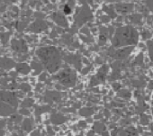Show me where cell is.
Segmentation results:
<instances>
[{
  "mask_svg": "<svg viewBox=\"0 0 153 136\" xmlns=\"http://www.w3.org/2000/svg\"><path fill=\"white\" fill-rule=\"evenodd\" d=\"M33 127V121L32 119H25L23 123H22V128L24 131H26V132H30Z\"/></svg>",
  "mask_w": 153,
  "mask_h": 136,
  "instance_id": "10",
  "label": "cell"
},
{
  "mask_svg": "<svg viewBox=\"0 0 153 136\" xmlns=\"http://www.w3.org/2000/svg\"><path fill=\"white\" fill-rule=\"evenodd\" d=\"M148 49H149V58L153 61V42H148Z\"/></svg>",
  "mask_w": 153,
  "mask_h": 136,
  "instance_id": "15",
  "label": "cell"
},
{
  "mask_svg": "<svg viewBox=\"0 0 153 136\" xmlns=\"http://www.w3.org/2000/svg\"><path fill=\"white\" fill-rule=\"evenodd\" d=\"M54 79L65 88H73L76 83V73L72 69H64L56 74Z\"/></svg>",
  "mask_w": 153,
  "mask_h": 136,
  "instance_id": "3",
  "label": "cell"
},
{
  "mask_svg": "<svg viewBox=\"0 0 153 136\" xmlns=\"http://www.w3.org/2000/svg\"><path fill=\"white\" fill-rule=\"evenodd\" d=\"M5 125H6V122L5 121H0V130H2Z\"/></svg>",
  "mask_w": 153,
  "mask_h": 136,
  "instance_id": "19",
  "label": "cell"
},
{
  "mask_svg": "<svg viewBox=\"0 0 153 136\" xmlns=\"http://www.w3.org/2000/svg\"><path fill=\"white\" fill-rule=\"evenodd\" d=\"M108 70H109V68L107 65H104L100 68L97 71V74L96 75V77H93V79H92V80H96L95 85L105 81V80L106 79L107 74H108Z\"/></svg>",
  "mask_w": 153,
  "mask_h": 136,
  "instance_id": "5",
  "label": "cell"
},
{
  "mask_svg": "<svg viewBox=\"0 0 153 136\" xmlns=\"http://www.w3.org/2000/svg\"><path fill=\"white\" fill-rule=\"evenodd\" d=\"M18 88H19L23 93H28V92L31 91V87H30V85H29V84H26V83H22V84L18 87Z\"/></svg>",
  "mask_w": 153,
  "mask_h": 136,
  "instance_id": "13",
  "label": "cell"
},
{
  "mask_svg": "<svg viewBox=\"0 0 153 136\" xmlns=\"http://www.w3.org/2000/svg\"><path fill=\"white\" fill-rule=\"evenodd\" d=\"M14 112H15V109L13 108L12 106H10L7 103H4V102L0 103V115L1 116L10 115Z\"/></svg>",
  "mask_w": 153,
  "mask_h": 136,
  "instance_id": "7",
  "label": "cell"
},
{
  "mask_svg": "<svg viewBox=\"0 0 153 136\" xmlns=\"http://www.w3.org/2000/svg\"><path fill=\"white\" fill-rule=\"evenodd\" d=\"M102 136H109V134H108L107 132H105V133H104V134H103Z\"/></svg>",
  "mask_w": 153,
  "mask_h": 136,
  "instance_id": "20",
  "label": "cell"
},
{
  "mask_svg": "<svg viewBox=\"0 0 153 136\" xmlns=\"http://www.w3.org/2000/svg\"><path fill=\"white\" fill-rule=\"evenodd\" d=\"M19 112H20V114L22 115H29L30 114V112H29L28 108H22Z\"/></svg>",
  "mask_w": 153,
  "mask_h": 136,
  "instance_id": "17",
  "label": "cell"
},
{
  "mask_svg": "<svg viewBox=\"0 0 153 136\" xmlns=\"http://www.w3.org/2000/svg\"><path fill=\"white\" fill-rule=\"evenodd\" d=\"M132 47H124L123 50H115L112 53H110V56L113 57L114 59H123L128 57L130 52L131 51Z\"/></svg>",
  "mask_w": 153,
  "mask_h": 136,
  "instance_id": "6",
  "label": "cell"
},
{
  "mask_svg": "<svg viewBox=\"0 0 153 136\" xmlns=\"http://www.w3.org/2000/svg\"><path fill=\"white\" fill-rule=\"evenodd\" d=\"M11 120H12V122H14V123H19V122L22 120V117H21V115H19V114H13L12 117H11Z\"/></svg>",
  "mask_w": 153,
  "mask_h": 136,
  "instance_id": "16",
  "label": "cell"
},
{
  "mask_svg": "<svg viewBox=\"0 0 153 136\" xmlns=\"http://www.w3.org/2000/svg\"><path fill=\"white\" fill-rule=\"evenodd\" d=\"M152 112H153V109H152Z\"/></svg>",
  "mask_w": 153,
  "mask_h": 136,
  "instance_id": "21",
  "label": "cell"
},
{
  "mask_svg": "<svg viewBox=\"0 0 153 136\" xmlns=\"http://www.w3.org/2000/svg\"><path fill=\"white\" fill-rule=\"evenodd\" d=\"M31 136H41V133H40V132L39 131H33L32 133H31Z\"/></svg>",
  "mask_w": 153,
  "mask_h": 136,
  "instance_id": "18",
  "label": "cell"
},
{
  "mask_svg": "<svg viewBox=\"0 0 153 136\" xmlns=\"http://www.w3.org/2000/svg\"><path fill=\"white\" fill-rule=\"evenodd\" d=\"M37 54L49 72L54 73L59 70L61 64V56L57 48L43 47L38 50Z\"/></svg>",
  "mask_w": 153,
  "mask_h": 136,
  "instance_id": "2",
  "label": "cell"
},
{
  "mask_svg": "<svg viewBox=\"0 0 153 136\" xmlns=\"http://www.w3.org/2000/svg\"><path fill=\"white\" fill-rule=\"evenodd\" d=\"M51 121H52L53 123H62L65 121V117L63 115L58 114H52V116H51Z\"/></svg>",
  "mask_w": 153,
  "mask_h": 136,
  "instance_id": "11",
  "label": "cell"
},
{
  "mask_svg": "<svg viewBox=\"0 0 153 136\" xmlns=\"http://www.w3.org/2000/svg\"><path fill=\"white\" fill-rule=\"evenodd\" d=\"M33 105V100L32 98H26L23 101V103L21 104V106L23 108H29Z\"/></svg>",
  "mask_w": 153,
  "mask_h": 136,
  "instance_id": "12",
  "label": "cell"
},
{
  "mask_svg": "<svg viewBox=\"0 0 153 136\" xmlns=\"http://www.w3.org/2000/svg\"><path fill=\"white\" fill-rule=\"evenodd\" d=\"M118 136H138V132L134 127H127L120 130Z\"/></svg>",
  "mask_w": 153,
  "mask_h": 136,
  "instance_id": "8",
  "label": "cell"
},
{
  "mask_svg": "<svg viewBox=\"0 0 153 136\" xmlns=\"http://www.w3.org/2000/svg\"><path fill=\"white\" fill-rule=\"evenodd\" d=\"M60 98V95L58 92L55 91H48L45 95V100L47 102H53V101H59Z\"/></svg>",
  "mask_w": 153,
  "mask_h": 136,
  "instance_id": "9",
  "label": "cell"
},
{
  "mask_svg": "<svg viewBox=\"0 0 153 136\" xmlns=\"http://www.w3.org/2000/svg\"><path fill=\"white\" fill-rule=\"evenodd\" d=\"M139 41L138 32L131 26L126 25L117 28L112 39V44L114 48L129 47L137 44Z\"/></svg>",
  "mask_w": 153,
  "mask_h": 136,
  "instance_id": "1",
  "label": "cell"
},
{
  "mask_svg": "<svg viewBox=\"0 0 153 136\" xmlns=\"http://www.w3.org/2000/svg\"><path fill=\"white\" fill-rule=\"evenodd\" d=\"M0 98H1L2 102L7 103L12 106H17L18 105V99L15 93L3 90L1 91V94H0Z\"/></svg>",
  "mask_w": 153,
  "mask_h": 136,
  "instance_id": "4",
  "label": "cell"
},
{
  "mask_svg": "<svg viewBox=\"0 0 153 136\" xmlns=\"http://www.w3.org/2000/svg\"><path fill=\"white\" fill-rule=\"evenodd\" d=\"M152 129H153V127H152Z\"/></svg>",
  "mask_w": 153,
  "mask_h": 136,
  "instance_id": "22",
  "label": "cell"
},
{
  "mask_svg": "<svg viewBox=\"0 0 153 136\" xmlns=\"http://www.w3.org/2000/svg\"><path fill=\"white\" fill-rule=\"evenodd\" d=\"M18 71L22 74H27L29 73L30 71V69H29V67L26 66L25 64H24V66H21L20 68L18 67Z\"/></svg>",
  "mask_w": 153,
  "mask_h": 136,
  "instance_id": "14",
  "label": "cell"
}]
</instances>
